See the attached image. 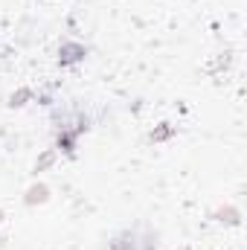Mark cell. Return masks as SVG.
Returning a JSON list of instances; mask_svg holds the SVG:
<instances>
[{
  "label": "cell",
  "mask_w": 247,
  "mask_h": 250,
  "mask_svg": "<svg viewBox=\"0 0 247 250\" xmlns=\"http://www.w3.org/2000/svg\"><path fill=\"white\" fill-rule=\"evenodd\" d=\"M79 59H84V47H73V44L64 47V59H62L64 64L67 62H79Z\"/></svg>",
  "instance_id": "1"
}]
</instances>
